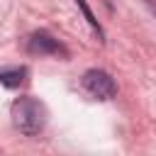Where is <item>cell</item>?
<instances>
[{"label": "cell", "mask_w": 156, "mask_h": 156, "mask_svg": "<svg viewBox=\"0 0 156 156\" xmlns=\"http://www.w3.org/2000/svg\"><path fill=\"white\" fill-rule=\"evenodd\" d=\"M12 124L24 136H37L46 124V107L32 95L17 98L12 102Z\"/></svg>", "instance_id": "1"}, {"label": "cell", "mask_w": 156, "mask_h": 156, "mask_svg": "<svg viewBox=\"0 0 156 156\" xmlns=\"http://www.w3.org/2000/svg\"><path fill=\"white\" fill-rule=\"evenodd\" d=\"M83 88H85L93 98H98V100H110V98L117 93L115 80L110 78V73H105V71H100V68H90V71L83 73Z\"/></svg>", "instance_id": "2"}, {"label": "cell", "mask_w": 156, "mask_h": 156, "mask_svg": "<svg viewBox=\"0 0 156 156\" xmlns=\"http://www.w3.org/2000/svg\"><path fill=\"white\" fill-rule=\"evenodd\" d=\"M27 51L29 54H63L66 56V49L49 34V32H44V29H39V32H34L32 37H29V41H27Z\"/></svg>", "instance_id": "3"}, {"label": "cell", "mask_w": 156, "mask_h": 156, "mask_svg": "<svg viewBox=\"0 0 156 156\" xmlns=\"http://www.w3.org/2000/svg\"><path fill=\"white\" fill-rule=\"evenodd\" d=\"M27 78V68L24 66H10V68H0V83L7 88H20Z\"/></svg>", "instance_id": "4"}, {"label": "cell", "mask_w": 156, "mask_h": 156, "mask_svg": "<svg viewBox=\"0 0 156 156\" xmlns=\"http://www.w3.org/2000/svg\"><path fill=\"white\" fill-rule=\"evenodd\" d=\"M76 2H78V7L83 10V15H85V20H88V24L93 27V32H95V34H98V37L102 39V29H100V24H98V20L93 17V12H90V7L85 5V0H76Z\"/></svg>", "instance_id": "5"}, {"label": "cell", "mask_w": 156, "mask_h": 156, "mask_svg": "<svg viewBox=\"0 0 156 156\" xmlns=\"http://www.w3.org/2000/svg\"><path fill=\"white\" fill-rule=\"evenodd\" d=\"M146 2H149V7H151V12L156 15V0H146Z\"/></svg>", "instance_id": "6"}]
</instances>
